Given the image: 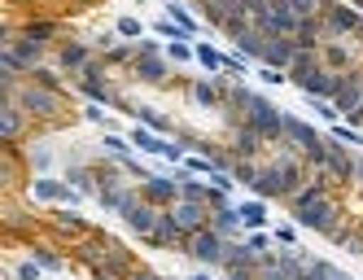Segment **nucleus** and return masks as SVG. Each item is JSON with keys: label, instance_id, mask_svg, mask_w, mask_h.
Listing matches in <instances>:
<instances>
[{"label": "nucleus", "instance_id": "f257e3e1", "mask_svg": "<svg viewBox=\"0 0 363 280\" xmlns=\"http://www.w3.org/2000/svg\"><path fill=\"white\" fill-rule=\"evenodd\" d=\"M289 84H294L302 96L333 101L337 88H342V70H328V66L320 62V48H298V62L289 66Z\"/></svg>", "mask_w": 363, "mask_h": 280}, {"label": "nucleus", "instance_id": "f03ea898", "mask_svg": "<svg viewBox=\"0 0 363 280\" xmlns=\"http://www.w3.org/2000/svg\"><path fill=\"white\" fill-rule=\"evenodd\" d=\"M0 101H13V106H22L31 114V123H44V127H57L62 114H66V92H53V88H40L31 79H22L9 96H0Z\"/></svg>", "mask_w": 363, "mask_h": 280}, {"label": "nucleus", "instance_id": "7ed1b4c3", "mask_svg": "<svg viewBox=\"0 0 363 280\" xmlns=\"http://www.w3.org/2000/svg\"><path fill=\"white\" fill-rule=\"evenodd\" d=\"M245 123H250L267 145H280V140H284V110L272 106L263 92H250V101H245Z\"/></svg>", "mask_w": 363, "mask_h": 280}, {"label": "nucleus", "instance_id": "20e7f679", "mask_svg": "<svg viewBox=\"0 0 363 280\" xmlns=\"http://www.w3.org/2000/svg\"><path fill=\"white\" fill-rule=\"evenodd\" d=\"M223 250H228V237L223 233H215V228H201V233H193L189 237V245H184V254L197 263V267H211V271H219L223 267Z\"/></svg>", "mask_w": 363, "mask_h": 280}, {"label": "nucleus", "instance_id": "39448f33", "mask_svg": "<svg viewBox=\"0 0 363 280\" xmlns=\"http://www.w3.org/2000/svg\"><path fill=\"white\" fill-rule=\"evenodd\" d=\"M363 27V13L354 5H346V0H328L324 9V40H354Z\"/></svg>", "mask_w": 363, "mask_h": 280}, {"label": "nucleus", "instance_id": "423d86ee", "mask_svg": "<svg viewBox=\"0 0 363 280\" xmlns=\"http://www.w3.org/2000/svg\"><path fill=\"white\" fill-rule=\"evenodd\" d=\"M27 193H31V201H44V206H79L84 201V193L70 189L66 180H57V175H35Z\"/></svg>", "mask_w": 363, "mask_h": 280}, {"label": "nucleus", "instance_id": "0eeeda50", "mask_svg": "<svg viewBox=\"0 0 363 280\" xmlns=\"http://www.w3.org/2000/svg\"><path fill=\"white\" fill-rule=\"evenodd\" d=\"M254 27L267 31V35H298L302 31V18L289 9V0H267V9L254 18Z\"/></svg>", "mask_w": 363, "mask_h": 280}, {"label": "nucleus", "instance_id": "6e6552de", "mask_svg": "<svg viewBox=\"0 0 363 280\" xmlns=\"http://www.w3.org/2000/svg\"><path fill=\"white\" fill-rule=\"evenodd\" d=\"M328 180H337V184H354L359 180V158L350 154L346 145H337L333 136H328V154H324V167H320Z\"/></svg>", "mask_w": 363, "mask_h": 280}, {"label": "nucleus", "instance_id": "1a4fd4ad", "mask_svg": "<svg viewBox=\"0 0 363 280\" xmlns=\"http://www.w3.org/2000/svg\"><path fill=\"white\" fill-rule=\"evenodd\" d=\"M132 79L136 84H149V88H167L171 84V62H167V53H136Z\"/></svg>", "mask_w": 363, "mask_h": 280}, {"label": "nucleus", "instance_id": "9d476101", "mask_svg": "<svg viewBox=\"0 0 363 280\" xmlns=\"http://www.w3.org/2000/svg\"><path fill=\"white\" fill-rule=\"evenodd\" d=\"M140 197L149 201V206H158V211H171L179 201V180L175 175H149V180L140 184Z\"/></svg>", "mask_w": 363, "mask_h": 280}, {"label": "nucleus", "instance_id": "9b49d317", "mask_svg": "<svg viewBox=\"0 0 363 280\" xmlns=\"http://www.w3.org/2000/svg\"><path fill=\"white\" fill-rule=\"evenodd\" d=\"M27 127H35L27 110L13 106V101H0V140H5V145H18L22 136H27Z\"/></svg>", "mask_w": 363, "mask_h": 280}, {"label": "nucleus", "instance_id": "f8f14e48", "mask_svg": "<svg viewBox=\"0 0 363 280\" xmlns=\"http://www.w3.org/2000/svg\"><path fill=\"white\" fill-rule=\"evenodd\" d=\"M171 219L179 223L184 237H193V233H201V228H211V206H201V201H175Z\"/></svg>", "mask_w": 363, "mask_h": 280}, {"label": "nucleus", "instance_id": "ddd939ff", "mask_svg": "<svg viewBox=\"0 0 363 280\" xmlns=\"http://www.w3.org/2000/svg\"><path fill=\"white\" fill-rule=\"evenodd\" d=\"M294 62H298V40H294V35H267V44H263V62H258V66L289 70Z\"/></svg>", "mask_w": 363, "mask_h": 280}, {"label": "nucleus", "instance_id": "4468645a", "mask_svg": "<svg viewBox=\"0 0 363 280\" xmlns=\"http://www.w3.org/2000/svg\"><path fill=\"white\" fill-rule=\"evenodd\" d=\"M158 215H162V211H158V206H149V201L140 197V201H132V206L123 211V223L132 228L140 241H149V237H153V228H158Z\"/></svg>", "mask_w": 363, "mask_h": 280}, {"label": "nucleus", "instance_id": "2eb2a0df", "mask_svg": "<svg viewBox=\"0 0 363 280\" xmlns=\"http://www.w3.org/2000/svg\"><path fill=\"white\" fill-rule=\"evenodd\" d=\"M92 53H96L92 40H62V48H57V66H62L66 74H79L88 62H96Z\"/></svg>", "mask_w": 363, "mask_h": 280}, {"label": "nucleus", "instance_id": "dca6fc26", "mask_svg": "<svg viewBox=\"0 0 363 280\" xmlns=\"http://www.w3.org/2000/svg\"><path fill=\"white\" fill-rule=\"evenodd\" d=\"M320 62L328 70H359V48H350V40H324Z\"/></svg>", "mask_w": 363, "mask_h": 280}, {"label": "nucleus", "instance_id": "f3484780", "mask_svg": "<svg viewBox=\"0 0 363 280\" xmlns=\"http://www.w3.org/2000/svg\"><path fill=\"white\" fill-rule=\"evenodd\" d=\"M263 149H267V140L258 136L250 123H237V127H232V158H254V162H258V158H263Z\"/></svg>", "mask_w": 363, "mask_h": 280}, {"label": "nucleus", "instance_id": "a211bd4d", "mask_svg": "<svg viewBox=\"0 0 363 280\" xmlns=\"http://www.w3.org/2000/svg\"><path fill=\"white\" fill-rule=\"evenodd\" d=\"M223 276H237V271H258V254L245 245V241H228V250H223V267H219Z\"/></svg>", "mask_w": 363, "mask_h": 280}, {"label": "nucleus", "instance_id": "6ab92c4d", "mask_svg": "<svg viewBox=\"0 0 363 280\" xmlns=\"http://www.w3.org/2000/svg\"><path fill=\"white\" fill-rule=\"evenodd\" d=\"M149 245H153V250H184V245H189V237L179 233V223L171 219V211H162V215H158V228H153Z\"/></svg>", "mask_w": 363, "mask_h": 280}, {"label": "nucleus", "instance_id": "aec40b11", "mask_svg": "<svg viewBox=\"0 0 363 280\" xmlns=\"http://www.w3.org/2000/svg\"><path fill=\"white\" fill-rule=\"evenodd\" d=\"M62 180H66L70 189H79L84 197H96V193H101V171H96V167H88V162H70Z\"/></svg>", "mask_w": 363, "mask_h": 280}, {"label": "nucleus", "instance_id": "412c9836", "mask_svg": "<svg viewBox=\"0 0 363 280\" xmlns=\"http://www.w3.org/2000/svg\"><path fill=\"white\" fill-rule=\"evenodd\" d=\"M189 96H193V106H201V110H219V106H223V88H219L215 74L193 79V84H189Z\"/></svg>", "mask_w": 363, "mask_h": 280}, {"label": "nucleus", "instance_id": "4be33fe9", "mask_svg": "<svg viewBox=\"0 0 363 280\" xmlns=\"http://www.w3.org/2000/svg\"><path fill=\"white\" fill-rule=\"evenodd\" d=\"M211 228H215V233H223L228 241H237V237L245 233V223H241V211L232 206V201H223V206H215V211H211Z\"/></svg>", "mask_w": 363, "mask_h": 280}, {"label": "nucleus", "instance_id": "5701e85b", "mask_svg": "<svg viewBox=\"0 0 363 280\" xmlns=\"http://www.w3.org/2000/svg\"><path fill=\"white\" fill-rule=\"evenodd\" d=\"M175 180H179V201H201V206H211V197H215V184L211 180H193L184 167L175 171Z\"/></svg>", "mask_w": 363, "mask_h": 280}, {"label": "nucleus", "instance_id": "b1692460", "mask_svg": "<svg viewBox=\"0 0 363 280\" xmlns=\"http://www.w3.org/2000/svg\"><path fill=\"white\" fill-rule=\"evenodd\" d=\"M5 48H13V57L22 62V70H35V66H44V53H48V44H40V40H27L18 31V40L13 44H5Z\"/></svg>", "mask_w": 363, "mask_h": 280}, {"label": "nucleus", "instance_id": "393cba45", "mask_svg": "<svg viewBox=\"0 0 363 280\" xmlns=\"http://www.w3.org/2000/svg\"><path fill=\"white\" fill-rule=\"evenodd\" d=\"M53 223H57V233H70V237H88L92 233L88 219L74 211V206H53Z\"/></svg>", "mask_w": 363, "mask_h": 280}, {"label": "nucleus", "instance_id": "a878e982", "mask_svg": "<svg viewBox=\"0 0 363 280\" xmlns=\"http://www.w3.org/2000/svg\"><path fill=\"white\" fill-rule=\"evenodd\" d=\"M18 31L27 35V40H40V44H53L62 27H57V18H27V22H22Z\"/></svg>", "mask_w": 363, "mask_h": 280}, {"label": "nucleus", "instance_id": "bb28decb", "mask_svg": "<svg viewBox=\"0 0 363 280\" xmlns=\"http://www.w3.org/2000/svg\"><path fill=\"white\" fill-rule=\"evenodd\" d=\"M241 223H245V233H254V228H263L267 223V201L263 197H250V201H241Z\"/></svg>", "mask_w": 363, "mask_h": 280}, {"label": "nucleus", "instance_id": "cd10ccee", "mask_svg": "<svg viewBox=\"0 0 363 280\" xmlns=\"http://www.w3.org/2000/svg\"><path fill=\"white\" fill-rule=\"evenodd\" d=\"M167 18H171V22H179V27L189 31V40H193V35L201 31V22H197V18H193L189 9H184V0H167Z\"/></svg>", "mask_w": 363, "mask_h": 280}, {"label": "nucleus", "instance_id": "c85d7f7f", "mask_svg": "<svg viewBox=\"0 0 363 280\" xmlns=\"http://www.w3.org/2000/svg\"><path fill=\"white\" fill-rule=\"evenodd\" d=\"M167 62H171V66L197 62V44H193V40H171V44H167Z\"/></svg>", "mask_w": 363, "mask_h": 280}, {"label": "nucleus", "instance_id": "c756f323", "mask_svg": "<svg viewBox=\"0 0 363 280\" xmlns=\"http://www.w3.org/2000/svg\"><path fill=\"white\" fill-rule=\"evenodd\" d=\"M197 66L206 70V74H223V53H219V48L215 44H197Z\"/></svg>", "mask_w": 363, "mask_h": 280}, {"label": "nucleus", "instance_id": "7c9ffc66", "mask_svg": "<svg viewBox=\"0 0 363 280\" xmlns=\"http://www.w3.org/2000/svg\"><path fill=\"white\" fill-rule=\"evenodd\" d=\"M31 259H35L44 271H62V267H66V259H62L57 250H48L44 241H31Z\"/></svg>", "mask_w": 363, "mask_h": 280}, {"label": "nucleus", "instance_id": "2f4dec72", "mask_svg": "<svg viewBox=\"0 0 363 280\" xmlns=\"http://www.w3.org/2000/svg\"><path fill=\"white\" fill-rule=\"evenodd\" d=\"M101 62H106V66H132L136 62V44L132 40H118L110 53H101Z\"/></svg>", "mask_w": 363, "mask_h": 280}, {"label": "nucleus", "instance_id": "473e14b6", "mask_svg": "<svg viewBox=\"0 0 363 280\" xmlns=\"http://www.w3.org/2000/svg\"><path fill=\"white\" fill-rule=\"evenodd\" d=\"M114 31H118V40H132V44H136V40H145V31H149V27H145L140 18L123 13V18H114Z\"/></svg>", "mask_w": 363, "mask_h": 280}, {"label": "nucleus", "instance_id": "72a5a7b5", "mask_svg": "<svg viewBox=\"0 0 363 280\" xmlns=\"http://www.w3.org/2000/svg\"><path fill=\"white\" fill-rule=\"evenodd\" d=\"M258 167H263V162H254V158H237V162H232V180H237L241 189H254Z\"/></svg>", "mask_w": 363, "mask_h": 280}, {"label": "nucleus", "instance_id": "f704fd0d", "mask_svg": "<svg viewBox=\"0 0 363 280\" xmlns=\"http://www.w3.org/2000/svg\"><path fill=\"white\" fill-rule=\"evenodd\" d=\"M27 162H31L35 175H48V167H53V149H48L44 140H35V145L27 149Z\"/></svg>", "mask_w": 363, "mask_h": 280}, {"label": "nucleus", "instance_id": "c9c22d12", "mask_svg": "<svg viewBox=\"0 0 363 280\" xmlns=\"http://www.w3.org/2000/svg\"><path fill=\"white\" fill-rule=\"evenodd\" d=\"M101 149H106V154L110 158H132V140H127V136H118V132H106V136H101Z\"/></svg>", "mask_w": 363, "mask_h": 280}, {"label": "nucleus", "instance_id": "e433bc0d", "mask_svg": "<svg viewBox=\"0 0 363 280\" xmlns=\"http://www.w3.org/2000/svg\"><path fill=\"white\" fill-rule=\"evenodd\" d=\"M328 136H333L337 145L354 149V145H363V127H350V123H333V127H328Z\"/></svg>", "mask_w": 363, "mask_h": 280}, {"label": "nucleus", "instance_id": "4c0bfd02", "mask_svg": "<svg viewBox=\"0 0 363 280\" xmlns=\"http://www.w3.org/2000/svg\"><path fill=\"white\" fill-rule=\"evenodd\" d=\"M179 167H184L189 175H206V180H211V175L219 171V162H215V158H206V154H189L184 162H179Z\"/></svg>", "mask_w": 363, "mask_h": 280}, {"label": "nucleus", "instance_id": "58836bf2", "mask_svg": "<svg viewBox=\"0 0 363 280\" xmlns=\"http://www.w3.org/2000/svg\"><path fill=\"white\" fill-rule=\"evenodd\" d=\"M149 31H153V35H167V44H171V40H189V31L179 27V22H171L167 13H162L158 22H149Z\"/></svg>", "mask_w": 363, "mask_h": 280}, {"label": "nucleus", "instance_id": "ea45409f", "mask_svg": "<svg viewBox=\"0 0 363 280\" xmlns=\"http://www.w3.org/2000/svg\"><path fill=\"white\" fill-rule=\"evenodd\" d=\"M250 57H241L237 53V48H232V53H223V74H232V79H245V74H250Z\"/></svg>", "mask_w": 363, "mask_h": 280}, {"label": "nucleus", "instance_id": "a19ab883", "mask_svg": "<svg viewBox=\"0 0 363 280\" xmlns=\"http://www.w3.org/2000/svg\"><path fill=\"white\" fill-rule=\"evenodd\" d=\"M289 9L306 22V18H324V9H328V0H289Z\"/></svg>", "mask_w": 363, "mask_h": 280}, {"label": "nucleus", "instance_id": "79ce46f5", "mask_svg": "<svg viewBox=\"0 0 363 280\" xmlns=\"http://www.w3.org/2000/svg\"><path fill=\"white\" fill-rule=\"evenodd\" d=\"M27 79H31V84H40V88H53V92H62V74H57V70H48V66H35V70H27Z\"/></svg>", "mask_w": 363, "mask_h": 280}, {"label": "nucleus", "instance_id": "37998d69", "mask_svg": "<svg viewBox=\"0 0 363 280\" xmlns=\"http://www.w3.org/2000/svg\"><path fill=\"white\" fill-rule=\"evenodd\" d=\"M272 241L280 250H298V223H276L272 228Z\"/></svg>", "mask_w": 363, "mask_h": 280}, {"label": "nucleus", "instance_id": "c03bdc74", "mask_svg": "<svg viewBox=\"0 0 363 280\" xmlns=\"http://www.w3.org/2000/svg\"><path fill=\"white\" fill-rule=\"evenodd\" d=\"M245 245L258 254V259H263V254H272V245H276V241H272V233H263V228H254V233H245Z\"/></svg>", "mask_w": 363, "mask_h": 280}, {"label": "nucleus", "instance_id": "a18cd8bd", "mask_svg": "<svg viewBox=\"0 0 363 280\" xmlns=\"http://www.w3.org/2000/svg\"><path fill=\"white\" fill-rule=\"evenodd\" d=\"M9 276H13V280H44V267H40L35 259H22V263L9 271Z\"/></svg>", "mask_w": 363, "mask_h": 280}, {"label": "nucleus", "instance_id": "49530a36", "mask_svg": "<svg viewBox=\"0 0 363 280\" xmlns=\"http://www.w3.org/2000/svg\"><path fill=\"white\" fill-rule=\"evenodd\" d=\"M118 167H123L127 175H132V180H136V184H145V180H149V175H153V171H149V167H145L140 158H118Z\"/></svg>", "mask_w": 363, "mask_h": 280}, {"label": "nucleus", "instance_id": "de8ad7c7", "mask_svg": "<svg viewBox=\"0 0 363 280\" xmlns=\"http://www.w3.org/2000/svg\"><path fill=\"white\" fill-rule=\"evenodd\" d=\"M258 79H263L267 88H280V84H289V70H276V66H258Z\"/></svg>", "mask_w": 363, "mask_h": 280}, {"label": "nucleus", "instance_id": "09e8293b", "mask_svg": "<svg viewBox=\"0 0 363 280\" xmlns=\"http://www.w3.org/2000/svg\"><path fill=\"white\" fill-rule=\"evenodd\" d=\"M84 118H88V123H101L106 132H114V127H110V118H106V110H101V106H84Z\"/></svg>", "mask_w": 363, "mask_h": 280}, {"label": "nucleus", "instance_id": "8fccbe9b", "mask_svg": "<svg viewBox=\"0 0 363 280\" xmlns=\"http://www.w3.org/2000/svg\"><path fill=\"white\" fill-rule=\"evenodd\" d=\"M127 280H162V276H158V271H149V267H140V263H136V271H132V276H127Z\"/></svg>", "mask_w": 363, "mask_h": 280}, {"label": "nucleus", "instance_id": "3c124183", "mask_svg": "<svg viewBox=\"0 0 363 280\" xmlns=\"http://www.w3.org/2000/svg\"><path fill=\"white\" fill-rule=\"evenodd\" d=\"M189 280H215V276H211V267H206V271H197V276H189Z\"/></svg>", "mask_w": 363, "mask_h": 280}, {"label": "nucleus", "instance_id": "603ef678", "mask_svg": "<svg viewBox=\"0 0 363 280\" xmlns=\"http://www.w3.org/2000/svg\"><path fill=\"white\" fill-rule=\"evenodd\" d=\"M74 5H101V0H74Z\"/></svg>", "mask_w": 363, "mask_h": 280}, {"label": "nucleus", "instance_id": "864d4df0", "mask_svg": "<svg viewBox=\"0 0 363 280\" xmlns=\"http://www.w3.org/2000/svg\"><path fill=\"white\" fill-rule=\"evenodd\" d=\"M354 44H359V48H363V27H359V35H354Z\"/></svg>", "mask_w": 363, "mask_h": 280}, {"label": "nucleus", "instance_id": "5fc2aeb1", "mask_svg": "<svg viewBox=\"0 0 363 280\" xmlns=\"http://www.w3.org/2000/svg\"><path fill=\"white\" fill-rule=\"evenodd\" d=\"M359 184H363V158H359Z\"/></svg>", "mask_w": 363, "mask_h": 280}, {"label": "nucleus", "instance_id": "6e6d98bb", "mask_svg": "<svg viewBox=\"0 0 363 280\" xmlns=\"http://www.w3.org/2000/svg\"><path fill=\"white\" fill-rule=\"evenodd\" d=\"M9 5H27V0H9Z\"/></svg>", "mask_w": 363, "mask_h": 280}, {"label": "nucleus", "instance_id": "4d7b16f0", "mask_svg": "<svg viewBox=\"0 0 363 280\" xmlns=\"http://www.w3.org/2000/svg\"><path fill=\"white\" fill-rule=\"evenodd\" d=\"M197 5H201V0H197Z\"/></svg>", "mask_w": 363, "mask_h": 280}, {"label": "nucleus", "instance_id": "13d9d810", "mask_svg": "<svg viewBox=\"0 0 363 280\" xmlns=\"http://www.w3.org/2000/svg\"><path fill=\"white\" fill-rule=\"evenodd\" d=\"M223 280H228V276H223Z\"/></svg>", "mask_w": 363, "mask_h": 280}, {"label": "nucleus", "instance_id": "bf43d9fd", "mask_svg": "<svg viewBox=\"0 0 363 280\" xmlns=\"http://www.w3.org/2000/svg\"><path fill=\"white\" fill-rule=\"evenodd\" d=\"M9 280H13V276H9Z\"/></svg>", "mask_w": 363, "mask_h": 280}]
</instances>
